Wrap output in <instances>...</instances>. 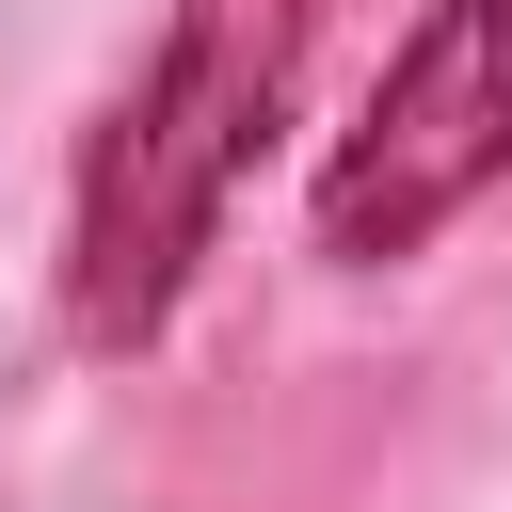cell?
Wrapping results in <instances>:
<instances>
[{
	"label": "cell",
	"mask_w": 512,
	"mask_h": 512,
	"mask_svg": "<svg viewBox=\"0 0 512 512\" xmlns=\"http://www.w3.org/2000/svg\"><path fill=\"white\" fill-rule=\"evenodd\" d=\"M320 0H160L144 48L112 64L80 160H64V336L96 368L160 352L176 304L208 288L288 96H304Z\"/></svg>",
	"instance_id": "6da1fadb"
},
{
	"label": "cell",
	"mask_w": 512,
	"mask_h": 512,
	"mask_svg": "<svg viewBox=\"0 0 512 512\" xmlns=\"http://www.w3.org/2000/svg\"><path fill=\"white\" fill-rule=\"evenodd\" d=\"M480 192H512V0H416L400 48L368 64L352 128L304 176V256L416 272Z\"/></svg>",
	"instance_id": "7a4b0ae2"
}]
</instances>
